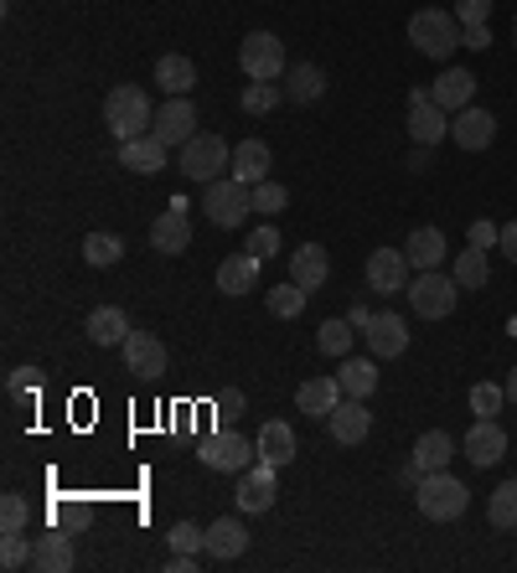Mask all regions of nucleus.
I'll return each instance as SVG.
<instances>
[{
  "mask_svg": "<svg viewBox=\"0 0 517 573\" xmlns=\"http://www.w3.org/2000/svg\"><path fill=\"white\" fill-rule=\"evenodd\" d=\"M104 124L115 130V139H135V135H151L156 124V109H151V94L140 83H120L109 99H104Z\"/></svg>",
  "mask_w": 517,
  "mask_h": 573,
  "instance_id": "obj_1",
  "label": "nucleus"
},
{
  "mask_svg": "<svg viewBox=\"0 0 517 573\" xmlns=\"http://www.w3.org/2000/svg\"><path fill=\"white\" fill-rule=\"evenodd\" d=\"M414 501L430 522H456V516L471 507V491H466V480H456L450 471H424V480L414 486Z\"/></svg>",
  "mask_w": 517,
  "mask_h": 573,
  "instance_id": "obj_2",
  "label": "nucleus"
},
{
  "mask_svg": "<svg viewBox=\"0 0 517 573\" xmlns=\"http://www.w3.org/2000/svg\"><path fill=\"white\" fill-rule=\"evenodd\" d=\"M202 212L213 228H239L249 212H254V186L239 176H218L202 186Z\"/></svg>",
  "mask_w": 517,
  "mask_h": 573,
  "instance_id": "obj_3",
  "label": "nucleus"
},
{
  "mask_svg": "<svg viewBox=\"0 0 517 573\" xmlns=\"http://www.w3.org/2000/svg\"><path fill=\"white\" fill-rule=\"evenodd\" d=\"M460 32H466V26L456 21V11H435V5H430V11H414V16H409V41L435 62H445L456 52Z\"/></svg>",
  "mask_w": 517,
  "mask_h": 573,
  "instance_id": "obj_4",
  "label": "nucleus"
},
{
  "mask_svg": "<svg viewBox=\"0 0 517 573\" xmlns=\"http://www.w3.org/2000/svg\"><path fill=\"white\" fill-rule=\"evenodd\" d=\"M460 284L456 275H440V269H419V279H409V305L419 320H445L456 310Z\"/></svg>",
  "mask_w": 517,
  "mask_h": 573,
  "instance_id": "obj_5",
  "label": "nucleus"
},
{
  "mask_svg": "<svg viewBox=\"0 0 517 573\" xmlns=\"http://www.w3.org/2000/svg\"><path fill=\"white\" fill-rule=\"evenodd\" d=\"M228 171H233V150H228L218 135H192L181 145V176L187 181L207 186V181L228 176Z\"/></svg>",
  "mask_w": 517,
  "mask_h": 573,
  "instance_id": "obj_6",
  "label": "nucleus"
},
{
  "mask_svg": "<svg viewBox=\"0 0 517 573\" xmlns=\"http://www.w3.org/2000/svg\"><path fill=\"white\" fill-rule=\"evenodd\" d=\"M239 68L249 73V83H275L279 73H290L285 68V41L275 32H249L239 47Z\"/></svg>",
  "mask_w": 517,
  "mask_h": 573,
  "instance_id": "obj_7",
  "label": "nucleus"
},
{
  "mask_svg": "<svg viewBox=\"0 0 517 573\" xmlns=\"http://www.w3.org/2000/svg\"><path fill=\"white\" fill-rule=\"evenodd\" d=\"M254 455H258V450L239 435V429H218V435H207V439L197 444V460H202V465H207V471H223V475L249 471V460H254Z\"/></svg>",
  "mask_w": 517,
  "mask_h": 573,
  "instance_id": "obj_8",
  "label": "nucleus"
},
{
  "mask_svg": "<svg viewBox=\"0 0 517 573\" xmlns=\"http://www.w3.org/2000/svg\"><path fill=\"white\" fill-rule=\"evenodd\" d=\"M409 254L404 248H373L368 254V290L373 295H398V290H409Z\"/></svg>",
  "mask_w": 517,
  "mask_h": 573,
  "instance_id": "obj_9",
  "label": "nucleus"
},
{
  "mask_svg": "<svg viewBox=\"0 0 517 573\" xmlns=\"http://www.w3.org/2000/svg\"><path fill=\"white\" fill-rule=\"evenodd\" d=\"M151 135H156L166 150H181L187 139L197 135V109H192V99H166V103H160Z\"/></svg>",
  "mask_w": 517,
  "mask_h": 573,
  "instance_id": "obj_10",
  "label": "nucleus"
},
{
  "mask_svg": "<svg viewBox=\"0 0 517 573\" xmlns=\"http://www.w3.org/2000/svg\"><path fill=\"white\" fill-rule=\"evenodd\" d=\"M362 341H368V352L378 356V362H388V356L409 352V326L394 310H373V320L362 326Z\"/></svg>",
  "mask_w": 517,
  "mask_h": 573,
  "instance_id": "obj_11",
  "label": "nucleus"
},
{
  "mask_svg": "<svg viewBox=\"0 0 517 573\" xmlns=\"http://www.w3.org/2000/svg\"><path fill=\"white\" fill-rule=\"evenodd\" d=\"M445 130H450V119L430 99V88H409V135H414V145H440Z\"/></svg>",
  "mask_w": 517,
  "mask_h": 573,
  "instance_id": "obj_12",
  "label": "nucleus"
},
{
  "mask_svg": "<svg viewBox=\"0 0 517 573\" xmlns=\"http://www.w3.org/2000/svg\"><path fill=\"white\" fill-rule=\"evenodd\" d=\"M275 496H279V480H275V465H249V471H239V512L258 516V512H269L275 507Z\"/></svg>",
  "mask_w": 517,
  "mask_h": 573,
  "instance_id": "obj_13",
  "label": "nucleus"
},
{
  "mask_svg": "<svg viewBox=\"0 0 517 573\" xmlns=\"http://www.w3.org/2000/svg\"><path fill=\"white\" fill-rule=\"evenodd\" d=\"M151 248L156 254H187L192 248V222H187V202H171L156 222H151Z\"/></svg>",
  "mask_w": 517,
  "mask_h": 573,
  "instance_id": "obj_14",
  "label": "nucleus"
},
{
  "mask_svg": "<svg viewBox=\"0 0 517 573\" xmlns=\"http://www.w3.org/2000/svg\"><path fill=\"white\" fill-rule=\"evenodd\" d=\"M326 429L337 444H362V439L373 435V414H368V398H341L332 418H326Z\"/></svg>",
  "mask_w": 517,
  "mask_h": 573,
  "instance_id": "obj_15",
  "label": "nucleus"
},
{
  "mask_svg": "<svg viewBox=\"0 0 517 573\" xmlns=\"http://www.w3.org/2000/svg\"><path fill=\"white\" fill-rule=\"evenodd\" d=\"M430 99H435L445 114L471 109V99H477V73H471V68H445V73L430 83Z\"/></svg>",
  "mask_w": 517,
  "mask_h": 573,
  "instance_id": "obj_16",
  "label": "nucleus"
},
{
  "mask_svg": "<svg viewBox=\"0 0 517 573\" xmlns=\"http://www.w3.org/2000/svg\"><path fill=\"white\" fill-rule=\"evenodd\" d=\"M466 460L477 465V471H486V465H497L502 455H507V429H502L497 418H477V429L466 435Z\"/></svg>",
  "mask_w": 517,
  "mask_h": 573,
  "instance_id": "obj_17",
  "label": "nucleus"
},
{
  "mask_svg": "<svg viewBox=\"0 0 517 573\" xmlns=\"http://www.w3.org/2000/svg\"><path fill=\"white\" fill-rule=\"evenodd\" d=\"M120 352H124V373L145 377V382L166 373V346H160L151 331H130V341H124Z\"/></svg>",
  "mask_w": 517,
  "mask_h": 573,
  "instance_id": "obj_18",
  "label": "nucleus"
},
{
  "mask_svg": "<svg viewBox=\"0 0 517 573\" xmlns=\"http://www.w3.org/2000/svg\"><path fill=\"white\" fill-rule=\"evenodd\" d=\"M450 139H456L460 150H486V145L497 139V119L471 103V109H460V114L450 119Z\"/></svg>",
  "mask_w": 517,
  "mask_h": 573,
  "instance_id": "obj_19",
  "label": "nucleus"
},
{
  "mask_svg": "<svg viewBox=\"0 0 517 573\" xmlns=\"http://www.w3.org/2000/svg\"><path fill=\"white\" fill-rule=\"evenodd\" d=\"M341 382L337 377H311V382H300L296 388V403H300V414H311L321 424V418H332V409L341 403Z\"/></svg>",
  "mask_w": 517,
  "mask_h": 573,
  "instance_id": "obj_20",
  "label": "nucleus"
},
{
  "mask_svg": "<svg viewBox=\"0 0 517 573\" xmlns=\"http://www.w3.org/2000/svg\"><path fill=\"white\" fill-rule=\"evenodd\" d=\"M254 450H258V460H264V465L285 471V465L296 460V429H290V424H279V418H269V424L258 429Z\"/></svg>",
  "mask_w": 517,
  "mask_h": 573,
  "instance_id": "obj_21",
  "label": "nucleus"
},
{
  "mask_svg": "<svg viewBox=\"0 0 517 573\" xmlns=\"http://www.w3.org/2000/svg\"><path fill=\"white\" fill-rule=\"evenodd\" d=\"M290 279H296L300 290H321L326 279H332V254L321 248V243H305L290 254Z\"/></svg>",
  "mask_w": 517,
  "mask_h": 573,
  "instance_id": "obj_22",
  "label": "nucleus"
},
{
  "mask_svg": "<svg viewBox=\"0 0 517 573\" xmlns=\"http://www.w3.org/2000/svg\"><path fill=\"white\" fill-rule=\"evenodd\" d=\"M243 548H249V533H243L239 516H218L213 527H207V548L202 553L207 558H223V563H233V558H243Z\"/></svg>",
  "mask_w": 517,
  "mask_h": 573,
  "instance_id": "obj_23",
  "label": "nucleus"
},
{
  "mask_svg": "<svg viewBox=\"0 0 517 573\" xmlns=\"http://www.w3.org/2000/svg\"><path fill=\"white\" fill-rule=\"evenodd\" d=\"M83 331H88L94 346H124L130 341V316H124L120 305H99L94 316L83 320Z\"/></svg>",
  "mask_w": 517,
  "mask_h": 573,
  "instance_id": "obj_24",
  "label": "nucleus"
},
{
  "mask_svg": "<svg viewBox=\"0 0 517 573\" xmlns=\"http://www.w3.org/2000/svg\"><path fill=\"white\" fill-rule=\"evenodd\" d=\"M156 88H166L171 99H187L192 88H197V62L181 58V52H166L156 62Z\"/></svg>",
  "mask_w": 517,
  "mask_h": 573,
  "instance_id": "obj_25",
  "label": "nucleus"
},
{
  "mask_svg": "<svg viewBox=\"0 0 517 573\" xmlns=\"http://www.w3.org/2000/svg\"><path fill=\"white\" fill-rule=\"evenodd\" d=\"M32 569L37 573H68L73 569V537L68 533H41L32 542Z\"/></svg>",
  "mask_w": 517,
  "mask_h": 573,
  "instance_id": "obj_26",
  "label": "nucleus"
},
{
  "mask_svg": "<svg viewBox=\"0 0 517 573\" xmlns=\"http://www.w3.org/2000/svg\"><path fill=\"white\" fill-rule=\"evenodd\" d=\"M258 264L264 258H254V254H228L218 264V290L223 295H249L258 284Z\"/></svg>",
  "mask_w": 517,
  "mask_h": 573,
  "instance_id": "obj_27",
  "label": "nucleus"
},
{
  "mask_svg": "<svg viewBox=\"0 0 517 573\" xmlns=\"http://www.w3.org/2000/svg\"><path fill=\"white\" fill-rule=\"evenodd\" d=\"M120 166H130V171H140V176H156L160 166H166V145H160L156 135H135L120 145Z\"/></svg>",
  "mask_w": 517,
  "mask_h": 573,
  "instance_id": "obj_28",
  "label": "nucleus"
},
{
  "mask_svg": "<svg viewBox=\"0 0 517 573\" xmlns=\"http://www.w3.org/2000/svg\"><path fill=\"white\" fill-rule=\"evenodd\" d=\"M337 382L347 398H373V388H378V362H368V356H341Z\"/></svg>",
  "mask_w": 517,
  "mask_h": 573,
  "instance_id": "obj_29",
  "label": "nucleus"
},
{
  "mask_svg": "<svg viewBox=\"0 0 517 573\" xmlns=\"http://www.w3.org/2000/svg\"><path fill=\"white\" fill-rule=\"evenodd\" d=\"M419 471H450V460H456V439L445 435V429H430V435H419L414 455H409Z\"/></svg>",
  "mask_w": 517,
  "mask_h": 573,
  "instance_id": "obj_30",
  "label": "nucleus"
},
{
  "mask_svg": "<svg viewBox=\"0 0 517 573\" xmlns=\"http://www.w3.org/2000/svg\"><path fill=\"white\" fill-rule=\"evenodd\" d=\"M228 176L249 181V186L269 181V145H264V139H243L239 150H233V171H228Z\"/></svg>",
  "mask_w": 517,
  "mask_h": 573,
  "instance_id": "obj_31",
  "label": "nucleus"
},
{
  "mask_svg": "<svg viewBox=\"0 0 517 573\" xmlns=\"http://www.w3.org/2000/svg\"><path fill=\"white\" fill-rule=\"evenodd\" d=\"M404 254H409L414 269H440L445 264V233L440 228H414L409 243H404Z\"/></svg>",
  "mask_w": 517,
  "mask_h": 573,
  "instance_id": "obj_32",
  "label": "nucleus"
},
{
  "mask_svg": "<svg viewBox=\"0 0 517 573\" xmlns=\"http://www.w3.org/2000/svg\"><path fill=\"white\" fill-rule=\"evenodd\" d=\"M326 94V73H321L316 62H296L290 73H285V99L296 103H316Z\"/></svg>",
  "mask_w": 517,
  "mask_h": 573,
  "instance_id": "obj_33",
  "label": "nucleus"
},
{
  "mask_svg": "<svg viewBox=\"0 0 517 573\" xmlns=\"http://www.w3.org/2000/svg\"><path fill=\"white\" fill-rule=\"evenodd\" d=\"M486 516H492V527H497V533H513V527H517V480H502L497 491H492Z\"/></svg>",
  "mask_w": 517,
  "mask_h": 573,
  "instance_id": "obj_34",
  "label": "nucleus"
},
{
  "mask_svg": "<svg viewBox=\"0 0 517 573\" xmlns=\"http://www.w3.org/2000/svg\"><path fill=\"white\" fill-rule=\"evenodd\" d=\"M450 275H456L460 290H486V248H460Z\"/></svg>",
  "mask_w": 517,
  "mask_h": 573,
  "instance_id": "obj_35",
  "label": "nucleus"
},
{
  "mask_svg": "<svg viewBox=\"0 0 517 573\" xmlns=\"http://www.w3.org/2000/svg\"><path fill=\"white\" fill-rule=\"evenodd\" d=\"M83 258H88L94 269H109V264H120V258H124V237L88 233V237H83Z\"/></svg>",
  "mask_w": 517,
  "mask_h": 573,
  "instance_id": "obj_36",
  "label": "nucleus"
},
{
  "mask_svg": "<svg viewBox=\"0 0 517 573\" xmlns=\"http://www.w3.org/2000/svg\"><path fill=\"white\" fill-rule=\"evenodd\" d=\"M352 337H358V326H352V320H321L316 346L326 356H347V352H352Z\"/></svg>",
  "mask_w": 517,
  "mask_h": 573,
  "instance_id": "obj_37",
  "label": "nucleus"
},
{
  "mask_svg": "<svg viewBox=\"0 0 517 573\" xmlns=\"http://www.w3.org/2000/svg\"><path fill=\"white\" fill-rule=\"evenodd\" d=\"M305 300H311V290H300L296 279H290V284H275V290H269V316L296 320L300 310H305Z\"/></svg>",
  "mask_w": 517,
  "mask_h": 573,
  "instance_id": "obj_38",
  "label": "nucleus"
},
{
  "mask_svg": "<svg viewBox=\"0 0 517 573\" xmlns=\"http://www.w3.org/2000/svg\"><path fill=\"white\" fill-rule=\"evenodd\" d=\"M290 207V192L279 186V181H258L254 186V212H264V218H279Z\"/></svg>",
  "mask_w": 517,
  "mask_h": 573,
  "instance_id": "obj_39",
  "label": "nucleus"
},
{
  "mask_svg": "<svg viewBox=\"0 0 517 573\" xmlns=\"http://www.w3.org/2000/svg\"><path fill=\"white\" fill-rule=\"evenodd\" d=\"M26 522H32L26 496H0V537H5V533H26Z\"/></svg>",
  "mask_w": 517,
  "mask_h": 573,
  "instance_id": "obj_40",
  "label": "nucleus"
},
{
  "mask_svg": "<svg viewBox=\"0 0 517 573\" xmlns=\"http://www.w3.org/2000/svg\"><path fill=\"white\" fill-rule=\"evenodd\" d=\"M502 403H507V388H497V382H477V388H471V409H477V418H497Z\"/></svg>",
  "mask_w": 517,
  "mask_h": 573,
  "instance_id": "obj_41",
  "label": "nucleus"
},
{
  "mask_svg": "<svg viewBox=\"0 0 517 573\" xmlns=\"http://www.w3.org/2000/svg\"><path fill=\"white\" fill-rule=\"evenodd\" d=\"M239 103H243V114H269L279 103V83H249Z\"/></svg>",
  "mask_w": 517,
  "mask_h": 573,
  "instance_id": "obj_42",
  "label": "nucleus"
},
{
  "mask_svg": "<svg viewBox=\"0 0 517 573\" xmlns=\"http://www.w3.org/2000/svg\"><path fill=\"white\" fill-rule=\"evenodd\" d=\"M32 563V542H26V533H5V542H0V569L16 573Z\"/></svg>",
  "mask_w": 517,
  "mask_h": 573,
  "instance_id": "obj_43",
  "label": "nucleus"
},
{
  "mask_svg": "<svg viewBox=\"0 0 517 573\" xmlns=\"http://www.w3.org/2000/svg\"><path fill=\"white\" fill-rule=\"evenodd\" d=\"M166 542H171L177 553H202V548H207V533H197L192 522H177V527L166 533Z\"/></svg>",
  "mask_w": 517,
  "mask_h": 573,
  "instance_id": "obj_44",
  "label": "nucleus"
},
{
  "mask_svg": "<svg viewBox=\"0 0 517 573\" xmlns=\"http://www.w3.org/2000/svg\"><path fill=\"white\" fill-rule=\"evenodd\" d=\"M486 16H492V0H456L460 26H486Z\"/></svg>",
  "mask_w": 517,
  "mask_h": 573,
  "instance_id": "obj_45",
  "label": "nucleus"
},
{
  "mask_svg": "<svg viewBox=\"0 0 517 573\" xmlns=\"http://www.w3.org/2000/svg\"><path fill=\"white\" fill-rule=\"evenodd\" d=\"M249 254H254V258H275L279 254V233H275V228H258V233L249 237Z\"/></svg>",
  "mask_w": 517,
  "mask_h": 573,
  "instance_id": "obj_46",
  "label": "nucleus"
},
{
  "mask_svg": "<svg viewBox=\"0 0 517 573\" xmlns=\"http://www.w3.org/2000/svg\"><path fill=\"white\" fill-rule=\"evenodd\" d=\"M471 248H497V237H502V228H492V222H471Z\"/></svg>",
  "mask_w": 517,
  "mask_h": 573,
  "instance_id": "obj_47",
  "label": "nucleus"
},
{
  "mask_svg": "<svg viewBox=\"0 0 517 573\" xmlns=\"http://www.w3.org/2000/svg\"><path fill=\"white\" fill-rule=\"evenodd\" d=\"M11 393H37V367H16V373H11Z\"/></svg>",
  "mask_w": 517,
  "mask_h": 573,
  "instance_id": "obj_48",
  "label": "nucleus"
},
{
  "mask_svg": "<svg viewBox=\"0 0 517 573\" xmlns=\"http://www.w3.org/2000/svg\"><path fill=\"white\" fill-rule=\"evenodd\" d=\"M460 47H477V52H486V47H492V32H486V26H466V32H460Z\"/></svg>",
  "mask_w": 517,
  "mask_h": 573,
  "instance_id": "obj_49",
  "label": "nucleus"
},
{
  "mask_svg": "<svg viewBox=\"0 0 517 573\" xmlns=\"http://www.w3.org/2000/svg\"><path fill=\"white\" fill-rule=\"evenodd\" d=\"M243 414V393H223L218 398V418L228 424V418H239Z\"/></svg>",
  "mask_w": 517,
  "mask_h": 573,
  "instance_id": "obj_50",
  "label": "nucleus"
},
{
  "mask_svg": "<svg viewBox=\"0 0 517 573\" xmlns=\"http://www.w3.org/2000/svg\"><path fill=\"white\" fill-rule=\"evenodd\" d=\"M497 248H502V254H507V258H513V264H517V222H507V228H502Z\"/></svg>",
  "mask_w": 517,
  "mask_h": 573,
  "instance_id": "obj_51",
  "label": "nucleus"
},
{
  "mask_svg": "<svg viewBox=\"0 0 517 573\" xmlns=\"http://www.w3.org/2000/svg\"><path fill=\"white\" fill-rule=\"evenodd\" d=\"M192 569H197V553H177L166 563V573H192Z\"/></svg>",
  "mask_w": 517,
  "mask_h": 573,
  "instance_id": "obj_52",
  "label": "nucleus"
},
{
  "mask_svg": "<svg viewBox=\"0 0 517 573\" xmlns=\"http://www.w3.org/2000/svg\"><path fill=\"white\" fill-rule=\"evenodd\" d=\"M409 171H430V145H419L414 156H409Z\"/></svg>",
  "mask_w": 517,
  "mask_h": 573,
  "instance_id": "obj_53",
  "label": "nucleus"
},
{
  "mask_svg": "<svg viewBox=\"0 0 517 573\" xmlns=\"http://www.w3.org/2000/svg\"><path fill=\"white\" fill-rule=\"evenodd\" d=\"M398 480H404V486H419V480H424V471H419L414 460H409V465H404V471H398Z\"/></svg>",
  "mask_w": 517,
  "mask_h": 573,
  "instance_id": "obj_54",
  "label": "nucleus"
},
{
  "mask_svg": "<svg viewBox=\"0 0 517 573\" xmlns=\"http://www.w3.org/2000/svg\"><path fill=\"white\" fill-rule=\"evenodd\" d=\"M507 403H517V367L507 373Z\"/></svg>",
  "mask_w": 517,
  "mask_h": 573,
  "instance_id": "obj_55",
  "label": "nucleus"
}]
</instances>
